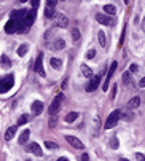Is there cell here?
Instances as JSON below:
<instances>
[{"instance_id":"obj_1","label":"cell","mask_w":145,"mask_h":161,"mask_svg":"<svg viewBox=\"0 0 145 161\" xmlns=\"http://www.w3.org/2000/svg\"><path fill=\"white\" fill-rule=\"evenodd\" d=\"M13 85H14V75H11V73L3 77V78H0V94H3L8 89H11Z\"/></svg>"},{"instance_id":"obj_2","label":"cell","mask_w":145,"mask_h":161,"mask_svg":"<svg viewBox=\"0 0 145 161\" xmlns=\"http://www.w3.org/2000/svg\"><path fill=\"white\" fill-rule=\"evenodd\" d=\"M120 118H121V112H120V110H113V112L109 115L107 121H105V129L113 128V126L118 123V120H120Z\"/></svg>"},{"instance_id":"obj_3","label":"cell","mask_w":145,"mask_h":161,"mask_svg":"<svg viewBox=\"0 0 145 161\" xmlns=\"http://www.w3.org/2000/svg\"><path fill=\"white\" fill-rule=\"evenodd\" d=\"M62 99H64V96H62V94H57V96L53 99L51 105H49V109H48L49 115H56V113H57V110H59V107H61V102H62Z\"/></svg>"},{"instance_id":"obj_4","label":"cell","mask_w":145,"mask_h":161,"mask_svg":"<svg viewBox=\"0 0 145 161\" xmlns=\"http://www.w3.org/2000/svg\"><path fill=\"white\" fill-rule=\"evenodd\" d=\"M101 77L102 75H93V78H91L89 83L86 85V91H88V93H93V91L97 89V86H99V83H101Z\"/></svg>"},{"instance_id":"obj_5","label":"cell","mask_w":145,"mask_h":161,"mask_svg":"<svg viewBox=\"0 0 145 161\" xmlns=\"http://www.w3.org/2000/svg\"><path fill=\"white\" fill-rule=\"evenodd\" d=\"M117 67H118L117 62H112V65H110V69H109V72H107V77H105L104 85H102V89H104V91H107V89H109V83H110V80H112V75H113V72L117 70Z\"/></svg>"},{"instance_id":"obj_6","label":"cell","mask_w":145,"mask_h":161,"mask_svg":"<svg viewBox=\"0 0 145 161\" xmlns=\"http://www.w3.org/2000/svg\"><path fill=\"white\" fill-rule=\"evenodd\" d=\"M65 141H67L69 144L72 145L73 148H78V150H83V148H85V144H83V142H81L80 139H78V137L67 136V137H65Z\"/></svg>"},{"instance_id":"obj_7","label":"cell","mask_w":145,"mask_h":161,"mask_svg":"<svg viewBox=\"0 0 145 161\" xmlns=\"http://www.w3.org/2000/svg\"><path fill=\"white\" fill-rule=\"evenodd\" d=\"M18 29H19V21L10 19L8 22H7V26H5V32H7V34H13V32H16Z\"/></svg>"},{"instance_id":"obj_8","label":"cell","mask_w":145,"mask_h":161,"mask_svg":"<svg viewBox=\"0 0 145 161\" xmlns=\"http://www.w3.org/2000/svg\"><path fill=\"white\" fill-rule=\"evenodd\" d=\"M96 19L99 21L101 24H104V26H113V19L110 16H107V15H104V13H97Z\"/></svg>"},{"instance_id":"obj_9","label":"cell","mask_w":145,"mask_h":161,"mask_svg":"<svg viewBox=\"0 0 145 161\" xmlns=\"http://www.w3.org/2000/svg\"><path fill=\"white\" fill-rule=\"evenodd\" d=\"M35 72L40 77H45V70H43V54H38L35 62Z\"/></svg>"},{"instance_id":"obj_10","label":"cell","mask_w":145,"mask_h":161,"mask_svg":"<svg viewBox=\"0 0 145 161\" xmlns=\"http://www.w3.org/2000/svg\"><path fill=\"white\" fill-rule=\"evenodd\" d=\"M32 112L35 113V115H40L42 112H43V102L42 101H35L32 104Z\"/></svg>"},{"instance_id":"obj_11","label":"cell","mask_w":145,"mask_h":161,"mask_svg":"<svg viewBox=\"0 0 145 161\" xmlns=\"http://www.w3.org/2000/svg\"><path fill=\"white\" fill-rule=\"evenodd\" d=\"M121 78H123V83H125V85H128L129 88H134V81L131 80V73L129 72H125L121 75Z\"/></svg>"},{"instance_id":"obj_12","label":"cell","mask_w":145,"mask_h":161,"mask_svg":"<svg viewBox=\"0 0 145 161\" xmlns=\"http://www.w3.org/2000/svg\"><path fill=\"white\" fill-rule=\"evenodd\" d=\"M57 26L59 27H67L69 26V19H67V16H64V15H57Z\"/></svg>"},{"instance_id":"obj_13","label":"cell","mask_w":145,"mask_h":161,"mask_svg":"<svg viewBox=\"0 0 145 161\" xmlns=\"http://www.w3.org/2000/svg\"><path fill=\"white\" fill-rule=\"evenodd\" d=\"M29 148H30V152L32 153H35L37 156H42L43 153H42V148H40V145L37 144V142H34V144H30L29 145Z\"/></svg>"},{"instance_id":"obj_14","label":"cell","mask_w":145,"mask_h":161,"mask_svg":"<svg viewBox=\"0 0 145 161\" xmlns=\"http://www.w3.org/2000/svg\"><path fill=\"white\" fill-rule=\"evenodd\" d=\"M29 136H30V131H29V129H24V131H22V134L19 136V144H21V145L27 144V141H29Z\"/></svg>"},{"instance_id":"obj_15","label":"cell","mask_w":145,"mask_h":161,"mask_svg":"<svg viewBox=\"0 0 145 161\" xmlns=\"http://www.w3.org/2000/svg\"><path fill=\"white\" fill-rule=\"evenodd\" d=\"M16 129H18V126H10L8 131L5 133V141H11L13 136H14V133H16Z\"/></svg>"},{"instance_id":"obj_16","label":"cell","mask_w":145,"mask_h":161,"mask_svg":"<svg viewBox=\"0 0 145 161\" xmlns=\"http://www.w3.org/2000/svg\"><path fill=\"white\" fill-rule=\"evenodd\" d=\"M139 105H140V97H139V96H136V97H132V99L129 101L128 107H129V109H137Z\"/></svg>"},{"instance_id":"obj_17","label":"cell","mask_w":145,"mask_h":161,"mask_svg":"<svg viewBox=\"0 0 145 161\" xmlns=\"http://www.w3.org/2000/svg\"><path fill=\"white\" fill-rule=\"evenodd\" d=\"M81 73H83L86 78H93V70H91L88 65H85V64L81 65Z\"/></svg>"},{"instance_id":"obj_18","label":"cell","mask_w":145,"mask_h":161,"mask_svg":"<svg viewBox=\"0 0 145 161\" xmlns=\"http://www.w3.org/2000/svg\"><path fill=\"white\" fill-rule=\"evenodd\" d=\"M97 38H99V43H101L102 48H105L107 46V38H105V34L102 32V30H99V34H97Z\"/></svg>"},{"instance_id":"obj_19","label":"cell","mask_w":145,"mask_h":161,"mask_svg":"<svg viewBox=\"0 0 145 161\" xmlns=\"http://www.w3.org/2000/svg\"><path fill=\"white\" fill-rule=\"evenodd\" d=\"M78 115H80L78 112H70V113H67V117H65V121H67V123H72V121H75V120L78 118Z\"/></svg>"},{"instance_id":"obj_20","label":"cell","mask_w":145,"mask_h":161,"mask_svg":"<svg viewBox=\"0 0 145 161\" xmlns=\"http://www.w3.org/2000/svg\"><path fill=\"white\" fill-rule=\"evenodd\" d=\"M49 64H51L53 69H56V70L62 67V62H61V59H56V57H53V59L49 61Z\"/></svg>"},{"instance_id":"obj_21","label":"cell","mask_w":145,"mask_h":161,"mask_svg":"<svg viewBox=\"0 0 145 161\" xmlns=\"http://www.w3.org/2000/svg\"><path fill=\"white\" fill-rule=\"evenodd\" d=\"M45 147H46L48 150H56V148H59V145L54 144V142H51V141H45Z\"/></svg>"},{"instance_id":"obj_22","label":"cell","mask_w":145,"mask_h":161,"mask_svg":"<svg viewBox=\"0 0 145 161\" xmlns=\"http://www.w3.org/2000/svg\"><path fill=\"white\" fill-rule=\"evenodd\" d=\"M104 11L109 13V15H115V13H117V8H115L113 5H105V7H104Z\"/></svg>"},{"instance_id":"obj_23","label":"cell","mask_w":145,"mask_h":161,"mask_svg":"<svg viewBox=\"0 0 145 161\" xmlns=\"http://www.w3.org/2000/svg\"><path fill=\"white\" fill-rule=\"evenodd\" d=\"M64 46H65V42L62 40V38H57V40L54 42V48L56 49H62Z\"/></svg>"},{"instance_id":"obj_24","label":"cell","mask_w":145,"mask_h":161,"mask_svg":"<svg viewBox=\"0 0 145 161\" xmlns=\"http://www.w3.org/2000/svg\"><path fill=\"white\" fill-rule=\"evenodd\" d=\"M27 45H21L19 48H18V54H19V56H24L26 53H27Z\"/></svg>"},{"instance_id":"obj_25","label":"cell","mask_w":145,"mask_h":161,"mask_svg":"<svg viewBox=\"0 0 145 161\" xmlns=\"http://www.w3.org/2000/svg\"><path fill=\"white\" fill-rule=\"evenodd\" d=\"M54 8H48V7H46V10H45V16L46 18H54Z\"/></svg>"},{"instance_id":"obj_26","label":"cell","mask_w":145,"mask_h":161,"mask_svg":"<svg viewBox=\"0 0 145 161\" xmlns=\"http://www.w3.org/2000/svg\"><path fill=\"white\" fill-rule=\"evenodd\" d=\"M72 38H73V42L80 40V30H78V29H73L72 30Z\"/></svg>"},{"instance_id":"obj_27","label":"cell","mask_w":145,"mask_h":161,"mask_svg":"<svg viewBox=\"0 0 145 161\" xmlns=\"http://www.w3.org/2000/svg\"><path fill=\"white\" fill-rule=\"evenodd\" d=\"M57 123V115H51V120H49V128H54Z\"/></svg>"},{"instance_id":"obj_28","label":"cell","mask_w":145,"mask_h":161,"mask_svg":"<svg viewBox=\"0 0 145 161\" xmlns=\"http://www.w3.org/2000/svg\"><path fill=\"white\" fill-rule=\"evenodd\" d=\"M2 62H3V65H5V67L11 65V61H8V56H7V54H3V56H2Z\"/></svg>"},{"instance_id":"obj_29","label":"cell","mask_w":145,"mask_h":161,"mask_svg":"<svg viewBox=\"0 0 145 161\" xmlns=\"http://www.w3.org/2000/svg\"><path fill=\"white\" fill-rule=\"evenodd\" d=\"M110 147H112V148H115V150H117L118 147H120V142H118L117 137H115V139H112V142H110Z\"/></svg>"},{"instance_id":"obj_30","label":"cell","mask_w":145,"mask_h":161,"mask_svg":"<svg viewBox=\"0 0 145 161\" xmlns=\"http://www.w3.org/2000/svg\"><path fill=\"white\" fill-rule=\"evenodd\" d=\"M27 120H29V117H27V115H22V117H21L19 120H18V125H19V126H22L24 123H27Z\"/></svg>"},{"instance_id":"obj_31","label":"cell","mask_w":145,"mask_h":161,"mask_svg":"<svg viewBox=\"0 0 145 161\" xmlns=\"http://www.w3.org/2000/svg\"><path fill=\"white\" fill-rule=\"evenodd\" d=\"M94 56H96V49H89L88 54H86V57H88V59H93Z\"/></svg>"},{"instance_id":"obj_32","label":"cell","mask_w":145,"mask_h":161,"mask_svg":"<svg viewBox=\"0 0 145 161\" xmlns=\"http://www.w3.org/2000/svg\"><path fill=\"white\" fill-rule=\"evenodd\" d=\"M46 7H48V8H54V7H56V0H49L48 3H46Z\"/></svg>"},{"instance_id":"obj_33","label":"cell","mask_w":145,"mask_h":161,"mask_svg":"<svg viewBox=\"0 0 145 161\" xmlns=\"http://www.w3.org/2000/svg\"><path fill=\"white\" fill-rule=\"evenodd\" d=\"M137 69H139V67H137V64H131V67H129V73H131V72H137Z\"/></svg>"},{"instance_id":"obj_34","label":"cell","mask_w":145,"mask_h":161,"mask_svg":"<svg viewBox=\"0 0 145 161\" xmlns=\"http://www.w3.org/2000/svg\"><path fill=\"white\" fill-rule=\"evenodd\" d=\"M117 89H118V86L113 85V88H112V99H115V96H117Z\"/></svg>"},{"instance_id":"obj_35","label":"cell","mask_w":145,"mask_h":161,"mask_svg":"<svg viewBox=\"0 0 145 161\" xmlns=\"http://www.w3.org/2000/svg\"><path fill=\"white\" fill-rule=\"evenodd\" d=\"M121 117H123V118H126V120H129V121H131V120H132V113L129 112V113H125V115H121Z\"/></svg>"},{"instance_id":"obj_36","label":"cell","mask_w":145,"mask_h":161,"mask_svg":"<svg viewBox=\"0 0 145 161\" xmlns=\"http://www.w3.org/2000/svg\"><path fill=\"white\" fill-rule=\"evenodd\" d=\"M136 156L139 161H145V156H144V153H136Z\"/></svg>"},{"instance_id":"obj_37","label":"cell","mask_w":145,"mask_h":161,"mask_svg":"<svg viewBox=\"0 0 145 161\" xmlns=\"http://www.w3.org/2000/svg\"><path fill=\"white\" fill-rule=\"evenodd\" d=\"M81 161H89V156H88V153H83V156H81Z\"/></svg>"},{"instance_id":"obj_38","label":"cell","mask_w":145,"mask_h":161,"mask_svg":"<svg viewBox=\"0 0 145 161\" xmlns=\"http://www.w3.org/2000/svg\"><path fill=\"white\" fill-rule=\"evenodd\" d=\"M139 86H140V88H145V77L142 78L140 81H139Z\"/></svg>"},{"instance_id":"obj_39","label":"cell","mask_w":145,"mask_h":161,"mask_svg":"<svg viewBox=\"0 0 145 161\" xmlns=\"http://www.w3.org/2000/svg\"><path fill=\"white\" fill-rule=\"evenodd\" d=\"M32 7H34V8H37V7H38V0H32Z\"/></svg>"},{"instance_id":"obj_40","label":"cell","mask_w":145,"mask_h":161,"mask_svg":"<svg viewBox=\"0 0 145 161\" xmlns=\"http://www.w3.org/2000/svg\"><path fill=\"white\" fill-rule=\"evenodd\" d=\"M142 30L145 32V18H144V21H142Z\"/></svg>"},{"instance_id":"obj_41","label":"cell","mask_w":145,"mask_h":161,"mask_svg":"<svg viewBox=\"0 0 145 161\" xmlns=\"http://www.w3.org/2000/svg\"><path fill=\"white\" fill-rule=\"evenodd\" d=\"M57 161H69V160H67V158H64V156H62V158H59Z\"/></svg>"},{"instance_id":"obj_42","label":"cell","mask_w":145,"mask_h":161,"mask_svg":"<svg viewBox=\"0 0 145 161\" xmlns=\"http://www.w3.org/2000/svg\"><path fill=\"white\" fill-rule=\"evenodd\" d=\"M120 161H129V160H125V158H121V160Z\"/></svg>"},{"instance_id":"obj_43","label":"cell","mask_w":145,"mask_h":161,"mask_svg":"<svg viewBox=\"0 0 145 161\" xmlns=\"http://www.w3.org/2000/svg\"><path fill=\"white\" fill-rule=\"evenodd\" d=\"M27 161H30V160H27Z\"/></svg>"}]
</instances>
